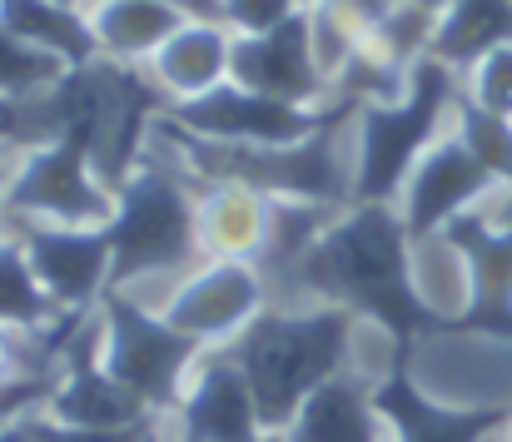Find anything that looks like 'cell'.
<instances>
[{"mask_svg": "<svg viewBox=\"0 0 512 442\" xmlns=\"http://www.w3.org/2000/svg\"><path fill=\"white\" fill-rule=\"evenodd\" d=\"M503 45H512V0H448L433 25L428 55L468 75L483 55Z\"/></svg>", "mask_w": 512, "mask_h": 442, "instance_id": "obj_20", "label": "cell"}, {"mask_svg": "<svg viewBox=\"0 0 512 442\" xmlns=\"http://www.w3.org/2000/svg\"><path fill=\"white\" fill-rule=\"evenodd\" d=\"M5 239H15L65 313H95L110 294V234L105 229H70V224H0Z\"/></svg>", "mask_w": 512, "mask_h": 442, "instance_id": "obj_12", "label": "cell"}, {"mask_svg": "<svg viewBox=\"0 0 512 442\" xmlns=\"http://www.w3.org/2000/svg\"><path fill=\"white\" fill-rule=\"evenodd\" d=\"M358 323L339 303H304V308H264L234 343L229 358L239 363L254 408L274 438L294 423V413L329 383L348 373Z\"/></svg>", "mask_w": 512, "mask_h": 442, "instance_id": "obj_2", "label": "cell"}, {"mask_svg": "<svg viewBox=\"0 0 512 442\" xmlns=\"http://www.w3.org/2000/svg\"><path fill=\"white\" fill-rule=\"evenodd\" d=\"M229 55H234V30L229 25L184 20L145 70H150L155 90L170 105H184V100H199V95L229 85Z\"/></svg>", "mask_w": 512, "mask_h": 442, "instance_id": "obj_17", "label": "cell"}, {"mask_svg": "<svg viewBox=\"0 0 512 442\" xmlns=\"http://www.w3.org/2000/svg\"><path fill=\"white\" fill-rule=\"evenodd\" d=\"M155 423H160V418H155ZM155 423H145V428H70V423H55V418H45V413L30 418L35 442H150L155 438Z\"/></svg>", "mask_w": 512, "mask_h": 442, "instance_id": "obj_27", "label": "cell"}, {"mask_svg": "<svg viewBox=\"0 0 512 442\" xmlns=\"http://www.w3.org/2000/svg\"><path fill=\"white\" fill-rule=\"evenodd\" d=\"M70 75L65 60L35 50L30 40H20L15 30L0 25V105L10 100H30V95H45L50 85H60Z\"/></svg>", "mask_w": 512, "mask_h": 442, "instance_id": "obj_23", "label": "cell"}, {"mask_svg": "<svg viewBox=\"0 0 512 442\" xmlns=\"http://www.w3.org/2000/svg\"><path fill=\"white\" fill-rule=\"evenodd\" d=\"M70 313L45 294V284L35 279L25 249L15 239L0 244V328L5 333H50L60 328Z\"/></svg>", "mask_w": 512, "mask_h": 442, "instance_id": "obj_22", "label": "cell"}, {"mask_svg": "<svg viewBox=\"0 0 512 442\" xmlns=\"http://www.w3.org/2000/svg\"><path fill=\"white\" fill-rule=\"evenodd\" d=\"M463 75L423 55L408 65V85L388 100H358L353 110V204H398L413 164L453 130Z\"/></svg>", "mask_w": 512, "mask_h": 442, "instance_id": "obj_4", "label": "cell"}, {"mask_svg": "<svg viewBox=\"0 0 512 442\" xmlns=\"http://www.w3.org/2000/svg\"><path fill=\"white\" fill-rule=\"evenodd\" d=\"M40 413L55 423H70V428H145V423H155V413L125 383H115L100 358V308L85 313L75 323V333L65 338L60 368H55V383H50V398Z\"/></svg>", "mask_w": 512, "mask_h": 442, "instance_id": "obj_9", "label": "cell"}, {"mask_svg": "<svg viewBox=\"0 0 512 442\" xmlns=\"http://www.w3.org/2000/svg\"><path fill=\"white\" fill-rule=\"evenodd\" d=\"M115 214V189L95 174L90 149L75 140L20 149L0 204V224H70L105 229Z\"/></svg>", "mask_w": 512, "mask_h": 442, "instance_id": "obj_6", "label": "cell"}, {"mask_svg": "<svg viewBox=\"0 0 512 442\" xmlns=\"http://www.w3.org/2000/svg\"><path fill=\"white\" fill-rule=\"evenodd\" d=\"M299 5H304V10H314V5H319V0H299Z\"/></svg>", "mask_w": 512, "mask_h": 442, "instance_id": "obj_33", "label": "cell"}, {"mask_svg": "<svg viewBox=\"0 0 512 442\" xmlns=\"http://www.w3.org/2000/svg\"><path fill=\"white\" fill-rule=\"evenodd\" d=\"M493 442H503V438H493Z\"/></svg>", "mask_w": 512, "mask_h": 442, "instance_id": "obj_36", "label": "cell"}, {"mask_svg": "<svg viewBox=\"0 0 512 442\" xmlns=\"http://www.w3.org/2000/svg\"><path fill=\"white\" fill-rule=\"evenodd\" d=\"M85 15H90L100 60H115V65H150L160 45L184 25V15L170 0H100Z\"/></svg>", "mask_w": 512, "mask_h": 442, "instance_id": "obj_19", "label": "cell"}, {"mask_svg": "<svg viewBox=\"0 0 512 442\" xmlns=\"http://www.w3.org/2000/svg\"><path fill=\"white\" fill-rule=\"evenodd\" d=\"M498 194H503V189H498V179L483 169V159L448 130L438 145L413 164V174H408V184H403V194H398V214H403V224H408L413 239H433V234H443L453 219L483 209V204L498 199Z\"/></svg>", "mask_w": 512, "mask_h": 442, "instance_id": "obj_13", "label": "cell"}, {"mask_svg": "<svg viewBox=\"0 0 512 442\" xmlns=\"http://www.w3.org/2000/svg\"><path fill=\"white\" fill-rule=\"evenodd\" d=\"M10 174H15V154L0 145V204H5V189H10Z\"/></svg>", "mask_w": 512, "mask_h": 442, "instance_id": "obj_30", "label": "cell"}, {"mask_svg": "<svg viewBox=\"0 0 512 442\" xmlns=\"http://www.w3.org/2000/svg\"><path fill=\"white\" fill-rule=\"evenodd\" d=\"M294 284L314 303H339L383 328L403 353L438 333L413 289V234L398 204H348L299 254Z\"/></svg>", "mask_w": 512, "mask_h": 442, "instance_id": "obj_1", "label": "cell"}, {"mask_svg": "<svg viewBox=\"0 0 512 442\" xmlns=\"http://www.w3.org/2000/svg\"><path fill=\"white\" fill-rule=\"evenodd\" d=\"M30 418H35V413H30ZM30 418H10V423H0V442H35Z\"/></svg>", "mask_w": 512, "mask_h": 442, "instance_id": "obj_28", "label": "cell"}, {"mask_svg": "<svg viewBox=\"0 0 512 442\" xmlns=\"http://www.w3.org/2000/svg\"><path fill=\"white\" fill-rule=\"evenodd\" d=\"M488 214H493L498 224H512V189L508 194H498V199H488Z\"/></svg>", "mask_w": 512, "mask_h": 442, "instance_id": "obj_29", "label": "cell"}, {"mask_svg": "<svg viewBox=\"0 0 512 442\" xmlns=\"http://www.w3.org/2000/svg\"><path fill=\"white\" fill-rule=\"evenodd\" d=\"M274 234V199L249 184H204L199 189V254L264 264Z\"/></svg>", "mask_w": 512, "mask_h": 442, "instance_id": "obj_16", "label": "cell"}, {"mask_svg": "<svg viewBox=\"0 0 512 442\" xmlns=\"http://www.w3.org/2000/svg\"><path fill=\"white\" fill-rule=\"evenodd\" d=\"M174 428L189 442H284L264 428L254 393H249L239 363L229 358V348H204V358L174 408Z\"/></svg>", "mask_w": 512, "mask_h": 442, "instance_id": "obj_15", "label": "cell"}, {"mask_svg": "<svg viewBox=\"0 0 512 442\" xmlns=\"http://www.w3.org/2000/svg\"><path fill=\"white\" fill-rule=\"evenodd\" d=\"M0 25L15 30L20 40H30L35 50L65 60L70 70L100 60L90 15L80 5H65V0H0Z\"/></svg>", "mask_w": 512, "mask_h": 442, "instance_id": "obj_21", "label": "cell"}, {"mask_svg": "<svg viewBox=\"0 0 512 442\" xmlns=\"http://www.w3.org/2000/svg\"><path fill=\"white\" fill-rule=\"evenodd\" d=\"M284 442H388V423L373 403V383L363 373L329 378L284 428Z\"/></svg>", "mask_w": 512, "mask_h": 442, "instance_id": "obj_18", "label": "cell"}, {"mask_svg": "<svg viewBox=\"0 0 512 442\" xmlns=\"http://www.w3.org/2000/svg\"><path fill=\"white\" fill-rule=\"evenodd\" d=\"M453 135L483 159V169L498 179V189H512V120L503 115H488L478 110L468 95H458V110H453Z\"/></svg>", "mask_w": 512, "mask_h": 442, "instance_id": "obj_24", "label": "cell"}, {"mask_svg": "<svg viewBox=\"0 0 512 442\" xmlns=\"http://www.w3.org/2000/svg\"><path fill=\"white\" fill-rule=\"evenodd\" d=\"M100 358L115 383H125L155 418H165L179 408L204 348L174 333L165 313H150L125 294H105L100 298Z\"/></svg>", "mask_w": 512, "mask_h": 442, "instance_id": "obj_5", "label": "cell"}, {"mask_svg": "<svg viewBox=\"0 0 512 442\" xmlns=\"http://www.w3.org/2000/svg\"><path fill=\"white\" fill-rule=\"evenodd\" d=\"M443 239L468 264V313L448 333L512 343V224H498L483 204V209L453 219L443 229Z\"/></svg>", "mask_w": 512, "mask_h": 442, "instance_id": "obj_14", "label": "cell"}, {"mask_svg": "<svg viewBox=\"0 0 512 442\" xmlns=\"http://www.w3.org/2000/svg\"><path fill=\"white\" fill-rule=\"evenodd\" d=\"M229 80L254 90V95H269V100H284V105H329L334 85L319 65V50H314V20L309 10L289 15L284 25L264 30V35H234V55H229Z\"/></svg>", "mask_w": 512, "mask_h": 442, "instance_id": "obj_11", "label": "cell"}, {"mask_svg": "<svg viewBox=\"0 0 512 442\" xmlns=\"http://www.w3.org/2000/svg\"><path fill=\"white\" fill-rule=\"evenodd\" d=\"M0 145H5V105H0Z\"/></svg>", "mask_w": 512, "mask_h": 442, "instance_id": "obj_31", "label": "cell"}, {"mask_svg": "<svg viewBox=\"0 0 512 442\" xmlns=\"http://www.w3.org/2000/svg\"><path fill=\"white\" fill-rule=\"evenodd\" d=\"M373 403L388 423V442H493L512 423V403H443L428 393L408 353L373 383Z\"/></svg>", "mask_w": 512, "mask_h": 442, "instance_id": "obj_10", "label": "cell"}, {"mask_svg": "<svg viewBox=\"0 0 512 442\" xmlns=\"http://www.w3.org/2000/svg\"><path fill=\"white\" fill-rule=\"evenodd\" d=\"M65 5H80V0H65Z\"/></svg>", "mask_w": 512, "mask_h": 442, "instance_id": "obj_34", "label": "cell"}, {"mask_svg": "<svg viewBox=\"0 0 512 442\" xmlns=\"http://www.w3.org/2000/svg\"><path fill=\"white\" fill-rule=\"evenodd\" d=\"M219 10L234 35H264V30L284 25L289 15H299L304 5L299 0H219Z\"/></svg>", "mask_w": 512, "mask_h": 442, "instance_id": "obj_26", "label": "cell"}, {"mask_svg": "<svg viewBox=\"0 0 512 442\" xmlns=\"http://www.w3.org/2000/svg\"><path fill=\"white\" fill-rule=\"evenodd\" d=\"M150 442H165V428H160V423H155V438H150Z\"/></svg>", "mask_w": 512, "mask_h": 442, "instance_id": "obj_32", "label": "cell"}, {"mask_svg": "<svg viewBox=\"0 0 512 442\" xmlns=\"http://www.w3.org/2000/svg\"><path fill=\"white\" fill-rule=\"evenodd\" d=\"M0 244H5V234H0Z\"/></svg>", "mask_w": 512, "mask_h": 442, "instance_id": "obj_35", "label": "cell"}, {"mask_svg": "<svg viewBox=\"0 0 512 442\" xmlns=\"http://www.w3.org/2000/svg\"><path fill=\"white\" fill-rule=\"evenodd\" d=\"M463 95H468L478 110L512 120V45L483 55V60L463 75Z\"/></svg>", "mask_w": 512, "mask_h": 442, "instance_id": "obj_25", "label": "cell"}, {"mask_svg": "<svg viewBox=\"0 0 512 442\" xmlns=\"http://www.w3.org/2000/svg\"><path fill=\"white\" fill-rule=\"evenodd\" d=\"M358 110L353 95L329 100V105H284L269 95H254L244 85H219L199 100L170 105L165 120L179 125L194 140H214V145H254V149H284V145H304L319 130L339 125Z\"/></svg>", "mask_w": 512, "mask_h": 442, "instance_id": "obj_7", "label": "cell"}, {"mask_svg": "<svg viewBox=\"0 0 512 442\" xmlns=\"http://www.w3.org/2000/svg\"><path fill=\"white\" fill-rule=\"evenodd\" d=\"M110 234V294H145V289H179L189 269L204 264L199 254V189L184 169L145 154L130 179L115 189Z\"/></svg>", "mask_w": 512, "mask_h": 442, "instance_id": "obj_3", "label": "cell"}, {"mask_svg": "<svg viewBox=\"0 0 512 442\" xmlns=\"http://www.w3.org/2000/svg\"><path fill=\"white\" fill-rule=\"evenodd\" d=\"M264 308H269V284L259 264L204 259L179 279V289L165 303V323L199 348H229Z\"/></svg>", "mask_w": 512, "mask_h": 442, "instance_id": "obj_8", "label": "cell"}]
</instances>
